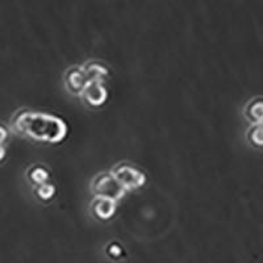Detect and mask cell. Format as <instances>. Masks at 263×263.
I'll list each match as a JSON object with an SVG mask.
<instances>
[{"label":"cell","instance_id":"cell-7","mask_svg":"<svg viewBox=\"0 0 263 263\" xmlns=\"http://www.w3.org/2000/svg\"><path fill=\"white\" fill-rule=\"evenodd\" d=\"M83 71L86 72L88 81H100L104 82V79L108 77V67L105 65L96 61H90L82 66Z\"/></svg>","mask_w":263,"mask_h":263},{"label":"cell","instance_id":"cell-8","mask_svg":"<svg viewBox=\"0 0 263 263\" xmlns=\"http://www.w3.org/2000/svg\"><path fill=\"white\" fill-rule=\"evenodd\" d=\"M245 117L251 124H263V98H254L246 104Z\"/></svg>","mask_w":263,"mask_h":263},{"label":"cell","instance_id":"cell-13","mask_svg":"<svg viewBox=\"0 0 263 263\" xmlns=\"http://www.w3.org/2000/svg\"><path fill=\"white\" fill-rule=\"evenodd\" d=\"M8 138V129L4 124L0 123V144H3L4 141H7Z\"/></svg>","mask_w":263,"mask_h":263},{"label":"cell","instance_id":"cell-14","mask_svg":"<svg viewBox=\"0 0 263 263\" xmlns=\"http://www.w3.org/2000/svg\"><path fill=\"white\" fill-rule=\"evenodd\" d=\"M4 157H6V147L3 144H0V161H3Z\"/></svg>","mask_w":263,"mask_h":263},{"label":"cell","instance_id":"cell-10","mask_svg":"<svg viewBox=\"0 0 263 263\" xmlns=\"http://www.w3.org/2000/svg\"><path fill=\"white\" fill-rule=\"evenodd\" d=\"M248 140L251 145L263 147V124H253L248 130Z\"/></svg>","mask_w":263,"mask_h":263},{"label":"cell","instance_id":"cell-6","mask_svg":"<svg viewBox=\"0 0 263 263\" xmlns=\"http://www.w3.org/2000/svg\"><path fill=\"white\" fill-rule=\"evenodd\" d=\"M91 210L99 218H109L115 213L116 210V201L108 197L95 196V199L91 203Z\"/></svg>","mask_w":263,"mask_h":263},{"label":"cell","instance_id":"cell-5","mask_svg":"<svg viewBox=\"0 0 263 263\" xmlns=\"http://www.w3.org/2000/svg\"><path fill=\"white\" fill-rule=\"evenodd\" d=\"M65 81L67 84V88L71 92L82 93L87 82H88V78H87L86 72L83 71L81 66V67H71V69L67 70L65 75Z\"/></svg>","mask_w":263,"mask_h":263},{"label":"cell","instance_id":"cell-1","mask_svg":"<svg viewBox=\"0 0 263 263\" xmlns=\"http://www.w3.org/2000/svg\"><path fill=\"white\" fill-rule=\"evenodd\" d=\"M12 126L21 135L49 142L61 141L67 132V125L61 117L29 109L17 112L12 120Z\"/></svg>","mask_w":263,"mask_h":263},{"label":"cell","instance_id":"cell-4","mask_svg":"<svg viewBox=\"0 0 263 263\" xmlns=\"http://www.w3.org/2000/svg\"><path fill=\"white\" fill-rule=\"evenodd\" d=\"M82 96L88 104L102 105L107 99V87L104 86V82L88 81L82 91Z\"/></svg>","mask_w":263,"mask_h":263},{"label":"cell","instance_id":"cell-12","mask_svg":"<svg viewBox=\"0 0 263 263\" xmlns=\"http://www.w3.org/2000/svg\"><path fill=\"white\" fill-rule=\"evenodd\" d=\"M108 251H109V254L119 257V255H121L123 249H121L120 245H117V243H112V245H109V248H108Z\"/></svg>","mask_w":263,"mask_h":263},{"label":"cell","instance_id":"cell-2","mask_svg":"<svg viewBox=\"0 0 263 263\" xmlns=\"http://www.w3.org/2000/svg\"><path fill=\"white\" fill-rule=\"evenodd\" d=\"M91 189L96 196L108 197L115 201L119 200L126 191L112 173H102L96 175L91 183Z\"/></svg>","mask_w":263,"mask_h":263},{"label":"cell","instance_id":"cell-3","mask_svg":"<svg viewBox=\"0 0 263 263\" xmlns=\"http://www.w3.org/2000/svg\"><path fill=\"white\" fill-rule=\"evenodd\" d=\"M125 190H135L145 183V174L129 163H119L111 171Z\"/></svg>","mask_w":263,"mask_h":263},{"label":"cell","instance_id":"cell-11","mask_svg":"<svg viewBox=\"0 0 263 263\" xmlns=\"http://www.w3.org/2000/svg\"><path fill=\"white\" fill-rule=\"evenodd\" d=\"M54 192H55V187L49 182L42 183V184H39L36 187V195L40 199H42V200H49V199H51Z\"/></svg>","mask_w":263,"mask_h":263},{"label":"cell","instance_id":"cell-9","mask_svg":"<svg viewBox=\"0 0 263 263\" xmlns=\"http://www.w3.org/2000/svg\"><path fill=\"white\" fill-rule=\"evenodd\" d=\"M27 175L28 178L37 185L48 182L49 179V171L46 170V167L41 166V164H34V166H32V167L28 170Z\"/></svg>","mask_w":263,"mask_h":263}]
</instances>
